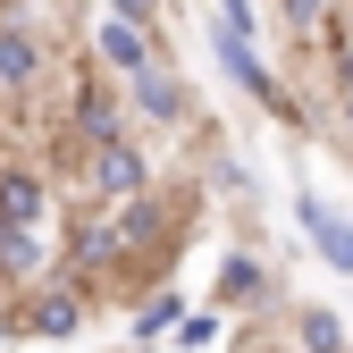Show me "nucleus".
I'll use <instances>...</instances> for the list:
<instances>
[{"label": "nucleus", "mask_w": 353, "mask_h": 353, "mask_svg": "<svg viewBox=\"0 0 353 353\" xmlns=\"http://www.w3.org/2000/svg\"><path fill=\"white\" fill-rule=\"evenodd\" d=\"M59 278H76V286H101V278H118L126 270V236H118V219L110 210H93V202H76V219H68V236H59Z\"/></svg>", "instance_id": "obj_1"}, {"label": "nucleus", "mask_w": 353, "mask_h": 353, "mask_svg": "<svg viewBox=\"0 0 353 353\" xmlns=\"http://www.w3.org/2000/svg\"><path fill=\"white\" fill-rule=\"evenodd\" d=\"M135 194H152V160H143L135 135H110V143H93L76 160V202L110 210V202H135Z\"/></svg>", "instance_id": "obj_2"}, {"label": "nucleus", "mask_w": 353, "mask_h": 353, "mask_svg": "<svg viewBox=\"0 0 353 353\" xmlns=\"http://www.w3.org/2000/svg\"><path fill=\"white\" fill-rule=\"evenodd\" d=\"M84 320H93V286H76L59 270H42L34 286H17V336H76Z\"/></svg>", "instance_id": "obj_3"}, {"label": "nucleus", "mask_w": 353, "mask_h": 353, "mask_svg": "<svg viewBox=\"0 0 353 353\" xmlns=\"http://www.w3.org/2000/svg\"><path fill=\"white\" fill-rule=\"evenodd\" d=\"M202 42H210L219 76H228L244 101H261V110H286V84H278V68H270V59H261V42H252V34H236L228 17H210V26H202Z\"/></svg>", "instance_id": "obj_4"}, {"label": "nucleus", "mask_w": 353, "mask_h": 353, "mask_svg": "<svg viewBox=\"0 0 353 353\" xmlns=\"http://www.w3.org/2000/svg\"><path fill=\"white\" fill-rule=\"evenodd\" d=\"M126 118L135 126H185V110H194V93H185V76H176L168 59H143L135 76H126Z\"/></svg>", "instance_id": "obj_5"}, {"label": "nucleus", "mask_w": 353, "mask_h": 353, "mask_svg": "<svg viewBox=\"0 0 353 353\" xmlns=\"http://www.w3.org/2000/svg\"><path fill=\"white\" fill-rule=\"evenodd\" d=\"M93 59H101L110 76H135L143 59H168V51H160L152 26H135V17H101V26H93Z\"/></svg>", "instance_id": "obj_6"}, {"label": "nucleus", "mask_w": 353, "mask_h": 353, "mask_svg": "<svg viewBox=\"0 0 353 353\" xmlns=\"http://www.w3.org/2000/svg\"><path fill=\"white\" fill-rule=\"evenodd\" d=\"M294 228L320 244V261H328L336 278H353V219H336L328 194H294Z\"/></svg>", "instance_id": "obj_7"}, {"label": "nucleus", "mask_w": 353, "mask_h": 353, "mask_svg": "<svg viewBox=\"0 0 353 353\" xmlns=\"http://www.w3.org/2000/svg\"><path fill=\"white\" fill-rule=\"evenodd\" d=\"M51 210V176L42 168H0V228H42Z\"/></svg>", "instance_id": "obj_8"}, {"label": "nucleus", "mask_w": 353, "mask_h": 353, "mask_svg": "<svg viewBox=\"0 0 353 353\" xmlns=\"http://www.w3.org/2000/svg\"><path fill=\"white\" fill-rule=\"evenodd\" d=\"M34 84H42V42L17 17H0V93H34Z\"/></svg>", "instance_id": "obj_9"}, {"label": "nucleus", "mask_w": 353, "mask_h": 353, "mask_svg": "<svg viewBox=\"0 0 353 353\" xmlns=\"http://www.w3.org/2000/svg\"><path fill=\"white\" fill-rule=\"evenodd\" d=\"M42 270H51L42 228H0V286H34Z\"/></svg>", "instance_id": "obj_10"}, {"label": "nucleus", "mask_w": 353, "mask_h": 353, "mask_svg": "<svg viewBox=\"0 0 353 353\" xmlns=\"http://www.w3.org/2000/svg\"><path fill=\"white\" fill-rule=\"evenodd\" d=\"M219 312H236V303H270V270H261V261L252 252H228V261H219Z\"/></svg>", "instance_id": "obj_11"}, {"label": "nucleus", "mask_w": 353, "mask_h": 353, "mask_svg": "<svg viewBox=\"0 0 353 353\" xmlns=\"http://www.w3.org/2000/svg\"><path fill=\"white\" fill-rule=\"evenodd\" d=\"M176 312H185V294H176V286H152L135 312H126V336L152 345V336H168V328H176Z\"/></svg>", "instance_id": "obj_12"}, {"label": "nucleus", "mask_w": 353, "mask_h": 353, "mask_svg": "<svg viewBox=\"0 0 353 353\" xmlns=\"http://www.w3.org/2000/svg\"><path fill=\"white\" fill-rule=\"evenodd\" d=\"M294 345L303 353H345V320L320 312V303H303V312H294Z\"/></svg>", "instance_id": "obj_13"}, {"label": "nucleus", "mask_w": 353, "mask_h": 353, "mask_svg": "<svg viewBox=\"0 0 353 353\" xmlns=\"http://www.w3.org/2000/svg\"><path fill=\"white\" fill-rule=\"evenodd\" d=\"M176 345H185V353H202V345H219V303H210V312H176V328H168Z\"/></svg>", "instance_id": "obj_14"}, {"label": "nucleus", "mask_w": 353, "mask_h": 353, "mask_svg": "<svg viewBox=\"0 0 353 353\" xmlns=\"http://www.w3.org/2000/svg\"><path fill=\"white\" fill-rule=\"evenodd\" d=\"M286 34H328V0H278Z\"/></svg>", "instance_id": "obj_15"}, {"label": "nucleus", "mask_w": 353, "mask_h": 353, "mask_svg": "<svg viewBox=\"0 0 353 353\" xmlns=\"http://www.w3.org/2000/svg\"><path fill=\"white\" fill-rule=\"evenodd\" d=\"M210 17H228L236 34H261V9H252V0H219V9H210Z\"/></svg>", "instance_id": "obj_16"}, {"label": "nucleus", "mask_w": 353, "mask_h": 353, "mask_svg": "<svg viewBox=\"0 0 353 353\" xmlns=\"http://www.w3.org/2000/svg\"><path fill=\"white\" fill-rule=\"evenodd\" d=\"M110 17H135V26H160V0H110Z\"/></svg>", "instance_id": "obj_17"}, {"label": "nucleus", "mask_w": 353, "mask_h": 353, "mask_svg": "<svg viewBox=\"0 0 353 353\" xmlns=\"http://www.w3.org/2000/svg\"><path fill=\"white\" fill-rule=\"evenodd\" d=\"M336 101H345V135H353V84H336Z\"/></svg>", "instance_id": "obj_18"}, {"label": "nucleus", "mask_w": 353, "mask_h": 353, "mask_svg": "<svg viewBox=\"0 0 353 353\" xmlns=\"http://www.w3.org/2000/svg\"><path fill=\"white\" fill-rule=\"evenodd\" d=\"M9 328H17V320H9V312H0V345H9Z\"/></svg>", "instance_id": "obj_19"}]
</instances>
